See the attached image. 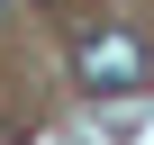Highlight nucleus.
I'll return each instance as SVG.
<instances>
[{
	"label": "nucleus",
	"instance_id": "nucleus-1",
	"mask_svg": "<svg viewBox=\"0 0 154 145\" xmlns=\"http://www.w3.org/2000/svg\"><path fill=\"white\" fill-rule=\"evenodd\" d=\"M72 82H82L91 100H136V91L154 82V45H145V27H127V18L82 27V36H72Z\"/></svg>",
	"mask_w": 154,
	"mask_h": 145
}]
</instances>
